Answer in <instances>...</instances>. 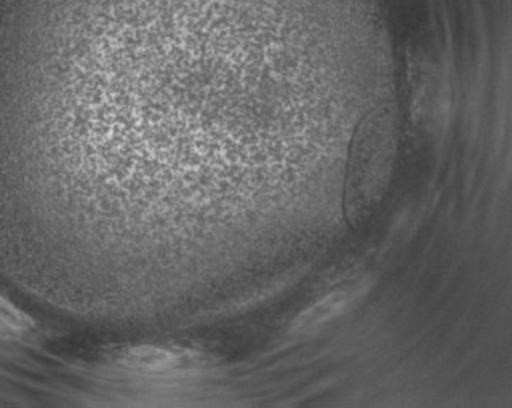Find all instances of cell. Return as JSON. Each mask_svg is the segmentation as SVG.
<instances>
[{"instance_id": "2", "label": "cell", "mask_w": 512, "mask_h": 408, "mask_svg": "<svg viewBox=\"0 0 512 408\" xmlns=\"http://www.w3.org/2000/svg\"><path fill=\"white\" fill-rule=\"evenodd\" d=\"M368 287H370L368 282H362V284L331 292V294L318 300L315 305L303 311L302 315L297 316V319L292 323V331H313V329L320 328L323 324L338 319L339 316L346 315L347 310H350L352 305L365 295V290Z\"/></svg>"}, {"instance_id": "3", "label": "cell", "mask_w": 512, "mask_h": 408, "mask_svg": "<svg viewBox=\"0 0 512 408\" xmlns=\"http://www.w3.org/2000/svg\"><path fill=\"white\" fill-rule=\"evenodd\" d=\"M135 368L148 371L180 370V368H193L197 366L198 357L192 352H175L166 349H141L127 358Z\"/></svg>"}, {"instance_id": "1", "label": "cell", "mask_w": 512, "mask_h": 408, "mask_svg": "<svg viewBox=\"0 0 512 408\" xmlns=\"http://www.w3.org/2000/svg\"><path fill=\"white\" fill-rule=\"evenodd\" d=\"M344 196L350 226L359 227L380 203L393 158V125L384 111H375L359 128Z\"/></svg>"}]
</instances>
